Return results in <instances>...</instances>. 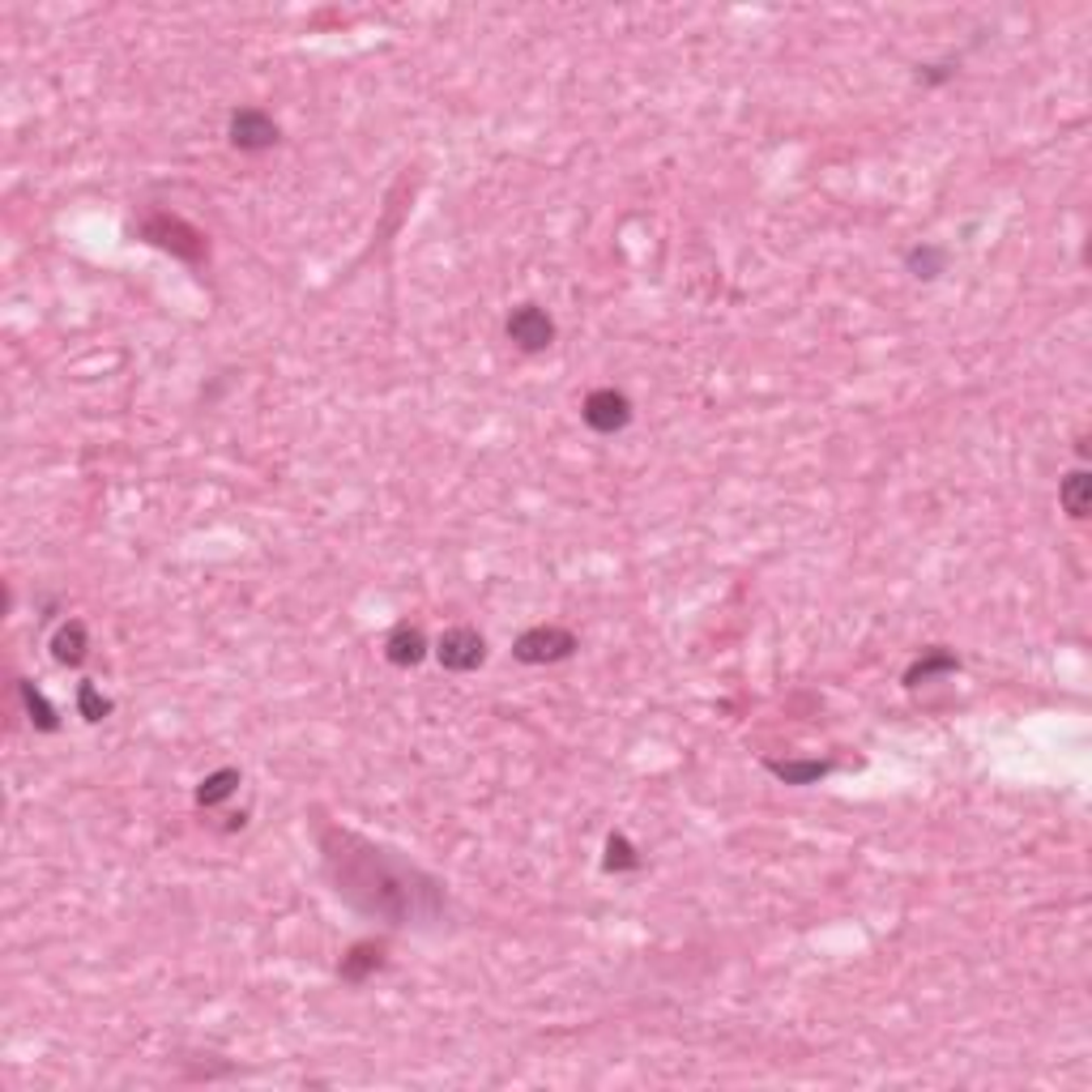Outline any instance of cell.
Instances as JSON below:
<instances>
[{
	"instance_id": "obj_6",
	"label": "cell",
	"mask_w": 1092,
	"mask_h": 1092,
	"mask_svg": "<svg viewBox=\"0 0 1092 1092\" xmlns=\"http://www.w3.org/2000/svg\"><path fill=\"white\" fill-rule=\"evenodd\" d=\"M142 236H146L150 244H158V248H171V252L184 257V261H201V257H205V236L192 231L188 223H180V218L158 213V218H150V223L142 227Z\"/></svg>"
},
{
	"instance_id": "obj_7",
	"label": "cell",
	"mask_w": 1092,
	"mask_h": 1092,
	"mask_svg": "<svg viewBox=\"0 0 1092 1092\" xmlns=\"http://www.w3.org/2000/svg\"><path fill=\"white\" fill-rule=\"evenodd\" d=\"M384 658H389L393 666H401V671L418 666V662L427 658V636H422V627L397 623V627L384 636Z\"/></svg>"
},
{
	"instance_id": "obj_11",
	"label": "cell",
	"mask_w": 1092,
	"mask_h": 1092,
	"mask_svg": "<svg viewBox=\"0 0 1092 1092\" xmlns=\"http://www.w3.org/2000/svg\"><path fill=\"white\" fill-rule=\"evenodd\" d=\"M1058 500H1062V512L1071 521H1084L1092 512V474L1088 470H1071L1058 487Z\"/></svg>"
},
{
	"instance_id": "obj_14",
	"label": "cell",
	"mask_w": 1092,
	"mask_h": 1092,
	"mask_svg": "<svg viewBox=\"0 0 1092 1092\" xmlns=\"http://www.w3.org/2000/svg\"><path fill=\"white\" fill-rule=\"evenodd\" d=\"M18 696H22V704H26V713H31V721L39 726V730H60V717H56V709L48 704V696L35 688V683H18Z\"/></svg>"
},
{
	"instance_id": "obj_16",
	"label": "cell",
	"mask_w": 1092,
	"mask_h": 1092,
	"mask_svg": "<svg viewBox=\"0 0 1092 1092\" xmlns=\"http://www.w3.org/2000/svg\"><path fill=\"white\" fill-rule=\"evenodd\" d=\"M909 269H914V278H939L943 274V265H947V252L943 248H935V244H918V248H909Z\"/></svg>"
},
{
	"instance_id": "obj_15",
	"label": "cell",
	"mask_w": 1092,
	"mask_h": 1092,
	"mask_svg": "<svg viewBox=\"0 0 1092 1092\" xmlns=\"http://www.w3.org/2000/svg\"><path fill=\"white\" fill-rule=\"evenodd\" d=\"M602 866L610 870V876H623V870H636V866H640V853H636V845H632L623 832H610V836H606V858H602Z\"/></svg>"
},
{
	"instance_id": "obj_10",
	"label": "cell",
	"mask_w": 1092,
	"mask_h": 1092,
	"mask_svg": "<svg viewBox=\"0 0 1092 1092\" xmlns=\"http://www.w3.org/2000/svg\"><path fill=\"white\" fill-rule=\"evenodd\" d=\"M956 671H960L956 653H947V648H926L922 658L905 671V688H922V683H930V679H939V675H956Z\"/></svg>"
},
{
	"instance_id": "obj_8",
	"label": "cell",
	"mask_w": 1092,
	"mask_h": 1092,
	"mask_svg": "<svg viewBox=\"0 0 1092 1092\" xmlns=\"http://www.w3.org/2000/svg\"><path fill=\"white\" fill-rule=\"evenodd\" d=\"M52 658H56L60 666H81V662L90 658V632H86L81 619L60 623V632L52 636Z\"/></svg>"
},
{
	"instance_id": "obj_13",
	"label": "cell",
	"mask_w": 1092,
	"mask_h": 1092,
	"mask_svg": "<svg viewBox=\"0 0 1092 1092\" xmlns=\"http://www.w3.org/2000/svg\"><path fill=\"white\" fill-rule=\"evenodd\" d=\"M240 790V769H218L196 786V807H218Z\"/></svg>"
},
{
	"instance_id": "obj_9",
	"label": "cell",
	"mask_w": 1092,
	"mask_h": 1092,
	"mask_svg": "<svg viewBox=\"0 0 1092 1092\" xmlns=\"http://www.w3.org/2000/svg\"><path fill=\"white\" fill-rule=\"evenodd\" d=\"M764 769L786 786H815L832 773V759H769Z\"/></svg>"
},
{
	"instance_id": "obj_3",
	"label": "cell",
	"mask_w": 1092,
	"mask_h": 1092,
	"mask_svg": "<svg viewBox=\"0 0 1092 1092\" xmlns=\"http://www.w3.org/2000/svg\"><path fill=\"white\" fill-rule=\"evenodd\" d=\"M435 658H440V666L453 671V675H470L487 662V640L474 627H449L440 640H435Z\"/></svg>"
},
{
	"instance_id": "obj_12",
	"label": "cell",
	"mask_w": 1092,
	"mask_h": 1092,
	"mask_svg": "<svg viewBox=\"0 0 1092 1092\" xmlns=\"http://www.w3.org/2000/svg\"><path fill=\"white\" fill-rule=\"evenodd\" d=\"M380 964H384V947H380V943H355V947L342 956L338 973H342V981H368Z\"/></svg>"
},
{
	"instance_id": "obj_1",
	"label": "cell",
	"mask_w": 1092,
	"mask_h": 1092,
	"mask_svg": "<svg viewBox=\"0 0 1092 1092\" xmlns=\"http://www.w3.org/2000/svg\"><path fill=\"white\" fill-rule=\"evenodd\" d=\"M577 648H581L577 632H568L560 623H538L512 640V658L525 666H556V662H568Z\"/></svg>"
},
{
	"instance_id": "obj_17",
	"label": "cell",
	"mask_w": 1092,
	"mask_h": 1092,
	"mask_svg": "<svg viewBox=\"0 0 1092 1092\" xmlns=\"http://www.w3.org/2000/svg\"><path fill=\"white\" fill-rule=\"evenodd\" d=\"M77 713H81L86 721H102V717H112V700H107L94 683H81V688H77Z\"/></svg>"
},
{
	"instance_id": "obj_5",
	"label": "cell",
	"mask_w": 1092,
	"mask_h": 1092,
	"mask_svg": "<svg viewBox=\"0 0 1092 1092\" xmlns=\"http://www.w3.org/2000/svg\"><path fill=\"white\" fill-rule=\"evenodd\" d=\"M581 418L589 422V431H598V435H615V431H623L627 422H632V401H627V393H619V389H594L585 401H581Z\"/></svg>"
},
{
	"instance_id": "obj_4",
	"label": "cell",
	"mask_w": 1092,
	"mask_h": 1092,
	"mask_svg": "<svg viewBox=\"0 0 1092 1092\" xmlns=\"http://www.w3.org/2000/svg\"><path fill=\"white\" fill-rule=\"evenodd\" d=\"M227 137H231V146H236V150H244V154H261V150H274V146H278L282 129H278V120H274V116H265V112H261V107H240V112H231Z\"/></svg>"
},
{
	"instance_id": "obj_2",
	"label": "cell",
	"mask_w": 1092,
	"mask_h": 1092,
	"mask_svg": "<svg viewBox=\"0 0 1092 1092\" xmlns=\"http://www.w3.org/2000/svg\"><path fill=\"white\" fill-rule=\"evenodd\" d=\"M504 334H508V342H512L516 351H525V355H542L546 346L556 342V320L546 316L538 303H521V307H512V312H508Z\"/></svg>"
}]
</instances>
